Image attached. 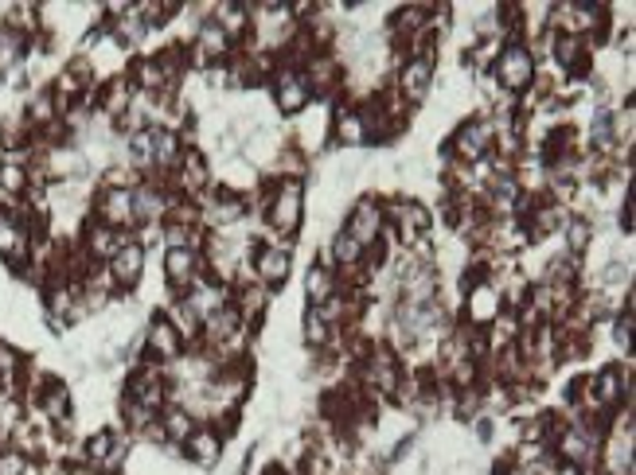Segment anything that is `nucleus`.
I'll return each mask as SVG.
<instances>
[{
  "mask_svg": "<svg viewBox=\"0 0 636 475\" xmlns=\"http://www.w3.org/2000/svg\"><path fill=\"white\" fill-rule=\"evenodd\" d=\"M496 78L507 86V90H523L527 82L535 78V58L527 47H507V51L500 55V63H496Z\"/></svg>",
  "mask_w": 636,
  "mask_h": 475,
  "instance_id": "obj_1",
  "label": "nucleus"
},
{
  "mask_svg": "<svg viewBox=\"0 0 636 475\" xmlns=\"http://www.w3.org/2000/svg\"><path fill=\"white\" fill-rule=\"evenodd\" d=\"M270 222L278 226L281 234H293L301 222V183L297 180H286L281 183V191L273 195L270 203Z\"/></svg>",
  "mask_w": 636,
  "mask_h": 475,
  "instance_id": "obj_2",
  "label": "nucleus"
},
{
  "mask_svg": "<svg viewBox=\"0 0 636 475\" xmlns=\"http://www.w3.org/2000/svg\"><path fill=\"white\" fill-rule=\"evenodd\" d=\"M98 219L102 226H130L133 222V191H125V187H110V191H102V199H98Z\"/></svg>",
  "mask_w": 636,
  "mask_h": 475,
  "instance_id": "obj_3",
  "label": "nucleus"
},
{
  "mask_svg": "<svg viewBox=\"0 0 636 475\" xmlns=\"http://www.w3.org/2000/svg\"><path fill=\"white\" fill-rule=\"evenodd\" d=\"M379 230H383V211H379V203H371L364 199L351 211V219H348V234L356 238L359 245H371L379 238Z\"/></svg>",
  "mask_w": 636,
  "mask_h": 475,
  "instance_id": "obj_4",
  "label": "nucleus"
},
{
  "mask_svg": "<svg viewBox=\"0 0 636 475\" xmlns=\"http://www.w3.org/2000/svg\"><path fill=\"white\" fill-rule=\"evenodd\" d=\"M278 105L281 113H301L309 105V78L297 71H281L278 74Z\"/></svg>",
  "mask_w": 636,
  "mask_h": 475,
  "instance_id": "obj_5",
  "label": "nucleus"
},
{
  "mask_svg": "<svg viewBox=\"0 0 636 475\" xmlns=\"http://www.w3.org/2000/svg\"><path fill=\"white\" fill-rule=\"evenodd\" d=\"M141 265H145V250L137 242H122L117 253L110 257V276L117 284H137L141 276Z\"/></svg>",
  "mask_w": 636,
  "mask_h": 475,
  "instance_id": "obj_6",
  "label": "nucleus"
},
{
  "mask_svg": "<svg viewBox=\"0 0 636 475\" xmlns=\"http://www.w3.org/2000/svg\"><path fill=\"white\" fill-rule=\"evenodd\" d=\"M488 136H492V128H488V121H473V125H465L461 133L453 136V152H457V156H465V160H481V156H484V148H488Z\"/></svg>",
  "mask_w": 636,
  "mask_h": 475,
  "instance_id": "obj_7",
  "label": "nucleus"
},
{
  "mask_svg": "<svg viewBox=\"0 0 636 475\" xmlns=\"http://www.w3.org/2000/svg\"><path fill=\"white\" fill-rule=\"evenodd\" d=\"M468 315H473V323H488V320L500 315V292H496L488 281L468 289Z\"/></svg>",
  "mask_w": 636,
  "mask_h": 475,
  "instance_id": "obj_8",
  "label": "nucleus"
},
{
  "mask_svg": "<svg viewBox=\"0 0 636 475\" xmlns=\"http://www.w3.org/2000/svg\"><path fill=\"white\" fill-rule=\"evenodd\" d=\"M429 78H434V63H429L426 55L410 58L406 71H403V94L410 97V102H422L426 90H429Z\"/></svg>",
  "mask_w": 636,
  "mask_h": 475,
  "instance_id": "obj_9",
  "label": "nucleus"
},
{
  "mask_svg": "<svg viewBox=\"0 0 636 475\" xmlns=\"http://www.w3.org/2000/svg\"><path fill=\"white\" fill-rule=\"evenodd\" d=\"M195 265L200 261H195V250H188V245H172L169 257H164V273H169V281L176 289L195 281Z\"/></svg>",
  "mask_w": 636,
  "mask_h": 475,
  "instance_id": "obj_10",
  "label": "nucleus"
},
{
  "mask_svg": "<svg viewBox=\"0 0 636 475\" xmlns=\"http://www.w3.org/2000/svg\"><path fill=\"white\" fill-rule=\"evenodd\" d=\"M180 331L172 328V320L169 315H161V320H153V328H149V347L156 359H176L180 354Z\"/></svg>",
  "mask_w": 636,
  "mask_h": 475,
  "instance_id": "obj_11",
  "label": "nucleus"
},
{
  "mask_svg": "<svg viewBox=\"0 0 636 475\" xmlns=\"http://www.w3.org/2000/svg\"><path fill=\"white\" fill-rule=\"evenodd\" d=\"M254 269H258V276H262V281H270V284L286 281V273H289V253L278 250V245H262V250H258V261H254Z\"/></svg>",
  "mask_w": 636,
  "mask_h": 475,
  "instance_id": "obj_12",
  "label": "nucleus"
},
{
  "mask_svg": "<svg viewBox=\"0 0 636 475\" xmlns=\"http://www.w3.org/2000/svg\"><path fill=\"white\" fill-rule=\"evenodd\" d=\"M0 253H4L12 265H20L27 257V234L20 230L8 214H0Z\"/></svg>",
  "mask_w": 636,
  "mask_h": 475,
  "instance_id": "obj_13",
  "label": "nucleus"
},
{
  "mask_svg": "<svg viewBox=\"0 0 636 475\" xmlns=\"http://www.w3.org/2000/svg\"><path fill=\"white\" fill-rule=\"evenodd\" d=\"M184 448H188V456L195 463H215L219 460V437H215L211 429H195L188 440H184Z\"/></svg>",
  "mask_w": 636,
  "mask_h": 475,
  "instance_id": "obj_14",
  "label": "nucleus"
},
{
  "mask_svg": "<svg viewBox=\"0 0 636 475\" xmlns=\"http://www.w3.org/2000/svg\"><path fill=\"white\" fill-rule=\"evenodd\" d=\"M39 405H43V413L51 421H63L67 417V409H71V393H67V385L63 382H47L43 385V393H39Z\"/></svg>",
  "mask_w": 636,
  "mask_h": 475,
  "instance_id": "obj_15",
  "label": "nucleus"
},
{
  "mask_svg": "<svg viewBox=\"0 0 636 475\" xmlns=\"http://www.w3.org/2000/svg\"><path fill=\"white\" fill-rule=\"evenodd\" d=\"M180 183L188 187V191H200V187L208 183V164H203V156H200V152H184Z\"/></svg>",
  "mask_w": 636,
  "mask_h": 475,
  "instance_id": "obj_16",
  "label": "nucleus"
},
{
  "mask_svg": "<svg viewBox=\"0 0 636 475\" xmlns=\"http://www.w3.org/2000/svg\"><path fill=\"white\" fill-rule=\"evenodd\" d=\"M242 214H247V203H242L239 195H223V199H215V206H211V222H219V226L239 222Z\"/></svg>",
  "mask_w": 636,
  "mask_h": 475,
  "instance_id": "obj_17",
  "label": "nucleus"
},
{
  "mask_svg": "<svg viewBox=\"0 0 636 475\" xmlns=\"http://www.w3.org/2000/svg\"><path fill=\"white\" fill-rule=\"evenodd\" d=\"M20 51H24V39L12 27H0V71H12L20 63Z\"/></svg>",
  "mask_w": 636,
  "mask_h": 475,
  "instance_id": "obj_18",
  "label": "nucleus"
},
{
  "mask_svg": "<svg viewBox=\"0 0 636 475\" xmlns=\"http://www.w3.org/2000/svg\"><path fill=\"white\" fill-rule=\"evenodd\" d=\"M164 211V199L153 191V187H137L133 195V219H156Z\"/></svg>",
  "mask_w": 636,
  "mask_h": 475,
  "instance_id": "obj_19",
  "label": "nucleus"
},
{
  "mask_svg": "<svg viewBox=\"0 0 636 475\" xmlns=\"http://www.w3.org/2000/svg\"><path fill=\"white\" fill-rule=\"evenodd\" d=\"M161 429H164V437H169V440H180V444H184V440H188L192 432H195V424H192V417H188V409H172L169 417H164Z\"/></svg>",
  "mask_w": 636,
  "mask_h": 475,
  "instance_id": "obj_20",
  "label": "nucleus"
},
{
  "mask_svg": "<svg viewBox=\"0 0 636 475\" xmlns=\"http://www.w3.org/2000/svg\"><path fill=\"white\" fill-rule=\"evenodd\" d=\"M340 141L344 144H364L367 141V125H364V117L359 113H340Z\"/></svg>",
  "mask_w": 636,
  "mask_h": 475,
  "instance_id": "obj_21",
  "label": "nucleus"
},
{
  "mask_svg": "<svg viewBox=\"0 0 636 475\" xmlns=\"http://www.w3.org/2000/svg\"><path fill=\"white\" fill-rule=\"evenodd\" d=\"M305 289H309V300H312V304L332 300V273H328V269H309Z\"/></svg>",
  "mask_w": 636,
  "mask_h": 475,
  "instance_id": "obj_22",
  "label": "nucleus"
},
{
  "mask_svg": "<svg viewBox=\"0 0 636 475\" xmlns=\"http://www.w3.org/2000/svg\"><path fill=\"white\" fill-rule=\"evenodd\" d=\"M27 191V172L20 164H4L0 167V195H20Z\"/></svg>",
  "mask_w": 636,
  "mask_h": 475,
  "instance_id": "obj_23",
  "label": "nucleus"
},
{
  "mask_svg": "<svg viewBox=\"0 0 636 475\" xmlns=\"http://www.w3.org/2000/svg\"><path fill=\"white\" fill-rule=\"evenodd\" d=\"M593 390H598V398H593L598 405H601V401H605V405H613V401L621 398V370H605Z\"/></svg>",
  "mask_w": 636,
  "mask_h": 475,
  "instance_id": "obj_24",
  "label": "nucleus"
},
{
  "mask_svg": "<svg viewBox=\"0 0 636 475\" xmlns=\"http://www.w3.org/2000/svg\"><path fill=\"white\" fill-rule=\"evenodd\" d=\"M130 152L137 164H149L153 160V128H137L130 136Z\"/></svg>",
  "mask_w": 636,
  "mask_h": 475,
  "instance_id": "obj_25",
  "label": "nucleus"
},
{
  "mask_svg": "<svg viewBox=\"0 0 636 475\" xmlns=\"http://www.w3.org/2000/svg\"><path fill=\"white\" fill-rule=\"evenodd\" d=\"M332 253H336V261H344V265H356L359 257H364V245L356 242L351 234H340L336 238V245H332Z\"/></svg>",
  "mask_w": 636,
  "mask_h": 475,
  "instance_id": "obj_26",
  "label": "nucleus"
},
{
  "mask_svg": "<svg viewBox=\"0 0 636 475\" xmlns=\"http://www.w3.org/2000/svg\"><path fill=\"white\" fill-rule=\"evenodd\" d=\"M578 51H582L578 35H559V43H554V55H559L562 66H578Z\"/></svg>",
  "mask_w": 636,
  "mask_h": 475,
  "instance_id": "obj_27",
  "label": "nucleus"
},
{
  "mask_svg": "<svg viewBox=\"0 0 636 475\" xmlns=\"http://www.w3.org/2000/svg\"><path fill=\"white\" fill-rule=\"evenodd\" d=\"M305 339L312 343V347L328 343V323L320 320V312H309V315H305Z\"/></svg>",
  "mask_w": 636,
  "mask_h": 475,
  "instance_id": "obj_28",
  "label": "nucleus"
},
{
  "mask_svg": "<svg viewBox=\"0 0 636 475\" xmlns=\"http://www.w3.org/2000/svg\"><path fill=\"white\" fill-rule=\"evenodd\" d=\"M24 468H27L24 452H4L0 456V475H24Z\"/></svg>",
  "mask_w": 636,
  "mask_h": 475,
  "instance_id": "obj_29",
  "label": "nucleus"
},
{
  "mask_svg": "<svg viewBox=\"0 0 636 475\" xmlns=\"http://www.w3.org/2000/svg\"><path fill=\"white\" fill-rule=\"evenodd\" d=\"M16 370H20V354L8 343H0V378H12Z\"/></svg>",
  "mask_w": 636,
  "mask_h": 475,
  "instance_id": "obj_30",
  "label": "nucleus"
},
{
  "mask_svg": "<svg viewBox=\"0 0 636 475\" xmlns=\"http://www.w3.org/2000/svg\"><path fill=\"white\" fill-rule=\"evenodd\" d=\"M585 242H590V222H570V250L574 253H582L585 250Z\"/></svg>",
  "mask_w": 636,
  "mask_h": 475,
  "instance_id": "obj_31",
  "label": "nucleus"
},
{
  "mask_svg": "<svg viewBox=\"0 0 636 475\" xmlns=\"http://www.w3.org/2000/svg\"><path fill=\"white\" fill-rule=\"evenodd\" d=\"M613 339H617V347L629 351V343H632V315L617 320V328H613Z\"/></svg>",
  "mask_w": 636,
  "mask_h": 475,
  "instance_id": "obj_32",
  "label": "nucleus"
},
{
  "mask_svg": "<svg viewBox=\"0 0 636 475\" xmlns=\"http://www.w3.org/2000/svg\"><path fill=\"white\" fill-rule=\"evenodd\" d=\"M507 475H535V471H531V468H512Z\"/></svg>",
  "mask_w": 636,
  "mask_h": 475,
  "instance_id": "obj_33",
  "label": "nucleus"
}]
</instances>
